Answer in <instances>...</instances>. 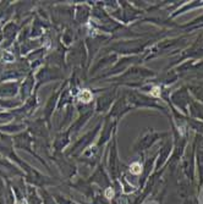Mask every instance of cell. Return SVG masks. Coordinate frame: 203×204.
<instances>
[{
	"mask_svg": "<svg viewBox=\"0 0 203 204\" xmlns=\"http://www.w3.org/2000/svg\"><path fill=\"white\" fill-rule=\"evenodd\" d=\"M131 171H132L133 173H138V172H141V166H139L138 164H133V165H132Z\"/></svg>",
	"mask_w": 203,
	"mask_h": 204,
	"instance_id": "obj_1",
	"label": "cell"
}]
</instances>
